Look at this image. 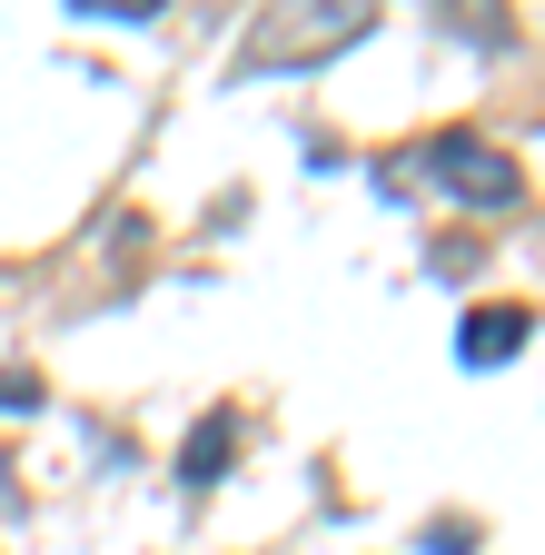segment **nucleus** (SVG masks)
<instances>
[{
	"label": "nucleus",
	"instance_id": "nucleus-1",
	"mask_svg": "<svg viewBox=\"0 0 545 555\" xmlns=\"http://www.w3.org/2000/svg\"><path fill=\"white\" fill-rule=\"evenodd\" d=\"M417 169H427L446 198H466V208H516V198H525V169L496 150V139H476V129H437L427 150H417Z\"/></svg>",
	"mask_w": 545,
	"mask_h": 555
},
{
	"label": "nucleus",
	"instance_id": "nucleus-2",
	"mask_svg": "<svg viewBox=\"0 0 545 555\" xmlns=\"http://www.w3.org/2000/svg\"><path fill=\"white\" fill-rule=\"evenodd\" d=\"M525 337H535V318H525V308H476V318L456 327V358H466V367H506Z\"/></svg>",
	"mask_w": 545,
	"mask_h": 555
},
{
	"label": "nucleus",
	"instance_id": "nucleus-3",
	"mask_svg": "<svg viewBox=\"0 0 545 555\" xmlns=\"http://www.w3.org/2000/svg\"><path fill=\"white\" fill-rule=\"evenodd\" d=\"M229 456H238V416H198L189 447H179V486H189V496H209V486L229 476Z\"/></svg>",
	"mask_w": 545,
	"mask_h": 555
},
{
	"label": "nucleus",
	"instance_id": "nucleus-4",
	"mask_svg": "<svg viewBox=\"0 0 545 555\" xmlns=\"http://www.w3.org/2000/svg\"><path fill=\"white\" fill-rule=\"evenodd\" d=\"M40 406V377L30 367H0V416H30Z\"/></svg>",
	"mask_w": 545,
	"mask_h": 555
},
{
	"label": "nucleus",
	"instance_id": "nucleus-5",
	"mask_svg": "<svg viewBox=\"0 0 545 555\" xmlns=\"http://www.w3.org/2000/svg\"><path fill=\"white\" fill-rule=\"evenodd\" d=\"M466 545H476L466 516H437V526H427V555H466Z\"/></svg>",
	"mask_w": 545,
	"mask_h": 555
},
{
	"label": "nucleus",
	"instance_id": "nucleus-6",
	"mask_svg": "<svg viewBox=\"0 0 545 555\" xmlns=\"http://www.w3.org/2000/svg\"><path fill=\"white\" fill-rule=\"evenodd\" d=\"M476 258H486V248H466V238H446V248H437V278H476Z\"/></svg>",
	"mask_w": 545,
	"mask_h": 555
}]
</instances>
